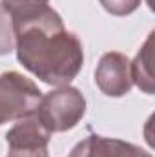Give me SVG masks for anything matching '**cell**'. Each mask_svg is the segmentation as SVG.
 Instances as JSON below:
<instances>
[{"instance_id": "cell-1", "label": "cell", "mask_w": 155, "mask_h": 157, "mask_svg": "<svg viewBox=\"0 0 155 157\" xmlns=\"http://www.w3.org/2000/svg\"><path fill=\"white\" fill-rule=\"evenodd\" d=\"M4 7L13 18L18 62L49 86L70 84L84 64V49L77 35L64 28L49 0H26Z\"/></svg>"}, {"instance_id": "cell-2", "label": "cell", "mask_w": 155, "mask_h": 157, "mask_svg": "<svg viewBox=\"0 0 155 157\" xmlns=\"http://www.w3.org/2000/svg\"><path fill=\"white\" fill-rule=\"evenodd\" d=\"M86 113V97L80 90L66 84L42 95L35 115L49 133L73 130Z\"/></svg>"}, {"instance_id": "cell-3", "label": "cell", "mask_w": 155, "mask_h": 157, "mask_svg": "<svg viewBox=\"0 0 155 157\" xmlns=\"http://www.w3.org/2000/svg\"><path fill=\"white\" fill-rule=\"evenodd\" d=\"M40 99L42 91L31 78L18 71H4L0 75V126L35 115Z\"/></svg>"}, {"instance_id": "cell-4", "label": "cell", "mask_w": 155, "mask_h": 157, "mask_svg": "<svg viewBox=\"0 0 155 157\" xmlns=\"http://www.w3.org/2000/svg\"><path fill=\"white\" fill-rule=\"evenodd\" d=\"M51 133L42 126L37 115L18 119L6 133L7 157H47Z\"/></svg>"}, {"instance_id": "cell-5", "label": "cell", "mask_w": 155, "mask_h": 157, "mask_svg": "<svg viewBox=\"0 0 155 157\" xmlns=\"http://www.w3.org/2000/svg\"><path fill=\"white\" fill-rule=\"evenodd\" d=\"M95 84L108 97H124L130 93L133 86L130 59L119 51L104 53L95 70Z\"/></svg>"}, {"instance_id": "cell-6", "label": "cell", "mask_w": 155, "mask_h": 157, "mask_svg": "<svg viewBox=\"0 0 155 157\" xmlns=\"http://www.w3.org/2000/svg\"><path fill=\"white\" fill-rule=\"evenodd\" d=\"M68 157H152V154L131 143L91 133L77 143Z\"/></svg>"}, {"instance_id": "cell-7", "label": "cell", "mask_w": 155, "mask_h": 157, "mask_svg": "<svg viewBox=\"0 0 155 157\" xmlns=\"http://www.w3.org/2000/svg\"><path fill=\"white\" fill-rule=\"evenodd\" d=\"M152 39H153V33H150V37L146 39L144 46L139 49V53L133 59V62H130L131 82H135L148 95H152L155 91L153 73H152Z\"/></svg>"}, {"instance_id": "cell-8", "label": "cell", "mask_w": 155, "mask_h": 157, "mask_svg": "<svg viewBox=\"0 0 155 157\" xmlns=\"http://www.w3.org/2000/svg\"><path fill=\"white\" fill-rule=\"evenodd\" d=\"M15 51V29L9 11L0 2V57Z\"/></svg>"}, {"instance_id": "cell-9", "label": "cell", "mask_w": 155, "mask_h": 157, "mask_svg": "<svg viewBox=\"0 0 155 157\" xmlns=\"http://www.w3.org/2000/svg\"><path fill=\"white\" fill-rule=\"evenodd\" d=\"M100 6L113 17H126L137 11L142 0H99Z\"/></svg>"}, {"instance_id": "cell-10", "label": "cell", "mask_w": 155, "mask_h": 157, "mask_svg": "<svg viewBox=\"0 0 155 157\" xmlns=\"http://www.w3.org/2000/svg\"><path fill=\"white\" fill-rule=\"evenodd\" d=\"M4 6H13V4H18V2H26V0H0Z\"/></svg>"}]
</instances>
